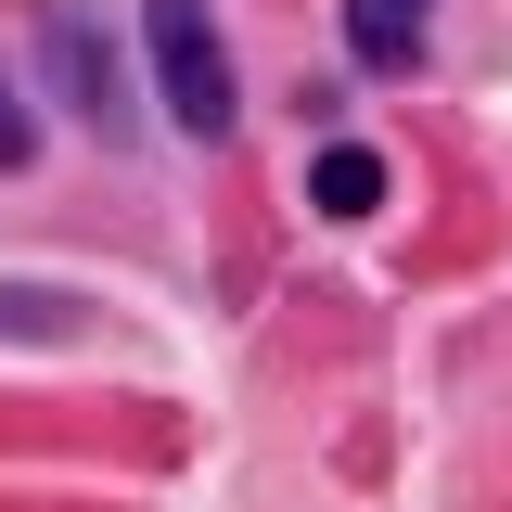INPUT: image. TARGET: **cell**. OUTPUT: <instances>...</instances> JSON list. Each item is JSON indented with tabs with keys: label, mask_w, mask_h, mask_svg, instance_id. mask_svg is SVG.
I'll list each match as a JSON object with an SVG mask.
<instances>
[{
	"label": "cell",
	"mask_w": 512,
	"mask_h": 512,
	"mask_svg": "<svg viewBox=\"0 0 512 512\" xmlns=\"http://www.w3.org/2000/svg\"><path fill=\"white\" fill-rule=\"evenodd\" d=\"M52 64H64V90H77V116H90V141H141V103H128L103 26H77V13H64V26H52Z\"/></svg>",
	"instance_id": "cell-2"
},
{
	"label": "cell",
	"mask_w": 512,
	"mask_h": 512,
	"mask_svg": "<svg viewBox=\"0 0 512 512\" xmlns=\"http://www.w3.org/2000/svg\"><path fill=\"white\" fill-rule=\"evenodd\" d=\"M39 154V128H26V103H13V77H0V167H26Z\"/></svg>",
	"instance_id": "cell-5"
},
{
	"label": "cell",
	"mask_w": 512,
	"mask_h": 512,
	"mask_svg": "<svg viewBox=\"0 0 512 512\" xmlns=\"http://www.w3.org/2000/svg\"><path fill=\"white\" fill-rule=\"evenodd\" d=\"M141 64H154V103H167L192 141H231V128H244V77L218 52V13H205V0H141Z\"/></svg>",
	"instance_id": "cell-1"
},
{
	"label": "cell",
	"mask_w": 512,
	"mask_h": 512,
	"mask_svg": "<svg viewBox=\"0 0 512 512\" xmlns=\"http://www.w3.org/2000/svg\"><path fill=\"white\" fill-rule=\"evenodd\" d=\"M423 13L436 0H346V52L372 64V77H410L423 64Z\"/></svg>",
	"instance_id": "cell-3"
},
{
	"label": "cell",
	"mask_w": 512,
	"mask_h": 512,
	"mask_svg": "<svg viewBox=\"0 0 512 512\" xmlns=\"http://www.w3.org/2000/svg\"><path fill=\"white\" fill-rule=\"evenodd\" d=\"M308 192H320V218H372L384 205V154L372 141H333V154L308 167Z\"/></svg>",
	"instance_id": "cell-4"
}]
</instances>
